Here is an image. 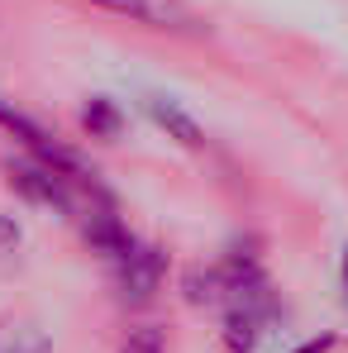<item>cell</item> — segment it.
<instances>
[{"label":"cell","mask_w":348,"mask_h":353,"mask_svg":"<svg viewBox=\"0 0 348 353\" xmlns=\"http://www.w3.org/2000/svg\"><path fill=\"white\" fill-rule=\"evenodd\" d=\"M344 287H348V248H344Z\"/></svg>","instance_id":"10"},{"label":"cell","mask_w":348,"mask_h":353,"mask_svg":"<svg viewBox=\"0 0 348 353\" xmlns=\"http://www.w3.org/2000/svg\"><path fill=\"white\" fill-rule=\"evenodd\" d=\"M110 272H115L119 296H124L129 305H143V301H153L158 287H163V277H167V258H163L153 243L134 239L115 263H110Z\"/></svg>","instance_id":"2"},{"label":"cell","mask_w":348,"mask_h":353,"mask_svg":"<svg viewBox=\"0 0 348 353\" xmlns=\"http://www.w3.org/2000/svg\"><path fill=\"white\" fill-rule=\"evenodd\" d=\"M143 110H148V115H153V124H158L167 139H176L181 148H201V143H205L201 124L186 115L176 101H167V96H148V101H143Z\"/></svg>","instance_id":"5"},{"label":"cell","mask_w":348,"mask_h":353,"mask_svg":"<svg viewBox=\"0 0 348 353\" xmlns=\"http://www.w3.org/2000/svg\"><path fill=\"white\" fill-rule=\"evenodd\" d=\"M119 353H167V344H163V330H153V325L129 330V339L119 344Z\"/></svg>","instance_id":"8"},{"label":"cell","mask_w":348,"mask_h":353,"mask_svg":"<svg viewBox=\"0 0 348 353\" xmlns=\"http://www.w3.org/2000/svg\"><path fill=\"white\" fill-rule=\"evenodd\" d=\"M0 129H10V134L24 143V153H29V158L48 163V168L62 172L67 181H81V186H91V181H96V172H86V168H81V158H76L72 148H62L58 139H48L34 119L19 115V110H14V105H5V101H0Z\"/></svg>","instance_id":"1"},{"label":"cell","mask_w":348,"mask_h":353,"mask_svg":"<svg viewBox=\"0 0 348 353\" xmlns=\"http://www.w3.org/2000/svg\"><path fill=\"white\" fill-rule=\"evenodd\" d=\"M91 5H105L115 14L139 19V24H153V29H181V24H191V14H186L181 0H91Z\"/></svg>","instance_id":"4"},{"label":"cell","mask_w":348,"mask_h":353,"mask_svg":"<svg viewBox=\"0 0 348 353\" xmlns=\"http://www.w3.org/2000/svg\"><path fill=\"white\" fill-rule=\"evenodd\" d=\"M86 129L101 134V139H115V134H119V110L105 101V96H96V101L86 105Z\"/></svg>","instance_id":"7"},{"label":"cell","mask_w":348,"mask_h":353,"mask_svg":"<svg viewBox=\"0 0 348 353\" xmlns=\"http://www.w3.org/2000/svg\"><path fill=\"white\" fill-rule=\"evenodd\" d=\"M334 349V334H320V339H310V344H300L296 353H329Z\"/></svg>","instance_id":"9"},{"label":"cell","mask_w":348,"mask_h":353,"mask_svg":"<svg viewBox=\"0 0 348 353\" xmlns=\"http://www.w3.org/2000/svg\"><path fill=\"white\" fill-rule=\"evenodd\" d=\"M0 353H53V339L34 320H0Z\"/></svg>","instance_id":"6"},{"label":"cell","mask_w":348,"mask_h":353,"mask_svg":"<svg viewBox=\"0 0 348 353\" xmlns=\"http://www.w3.org/2000/svg\"><path fill=\"white\" fill-rule=\"evenodd\" d=\"M10 186H14L24 201L43 205V210H62V215L76 210V201H72V181H67L62 172H53L48 163H39V158H19V163H10Z\"/></svg>","instance_id":"3"}]
</instances>
